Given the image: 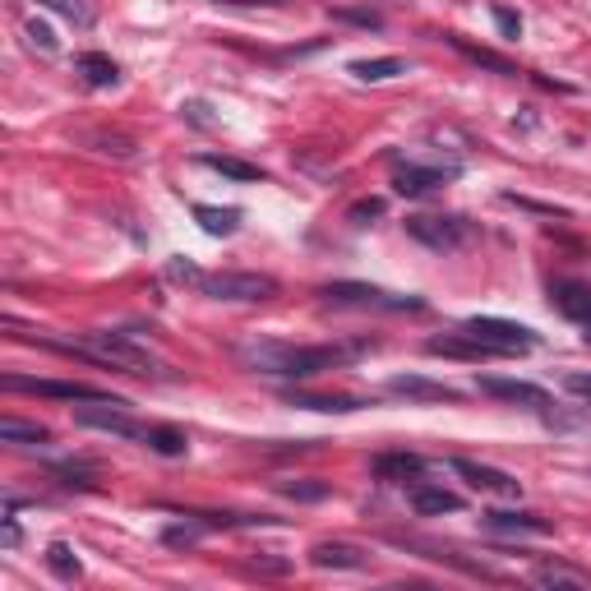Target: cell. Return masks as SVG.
<instances>
[{
    "label": "cell",
    "mask_w": 591,
    "mask_h": 591,
    "mask_svg": "<svg viewBox=\"0 0 591 591\" xmlns=\"http://www.w3.org/2000/svg\"><path fill=\"white\" fill-rule=\"evenodd\" d=\"M365 351H370V342H351V347H296V342H278V338H254V342H241L236 356H241V365L254 374L314 379V374H324V370L351 365L356 356H365Z\"/></svg>",
    "instance_id": "1"
},
{
    "label": "cell",
    "mask_w": 591,
    "mask_h": 591,
    "mask_svg": "<svg viewBox=\"0 0 591 591\" xmlns=\"http://www.w3.org/2000/svg\"><path fill=\"white\" fill-rule=\"evenodd\" d=\"M47 347L56 351H70V356H84V361H102V365H116L125 374H162L167 365L157 361L144 342H134L130 333H84V338H42Z\"/></svg>",
    "instance_id": "2"
},
{
    "label": "cell",
    "mask_w": 591,
    "mask_h": 591,
    "mask_svg": "<svg viewBox=\"0 0 591 591\" xmlns=\"http://www.w3.org/2000/svg\"><path fill=\"white\" fill-rule=\"evenodd\" d=\"M319 296L328 305H342V310H425V301H416V296H393V291L370 287V282H328Z\"/></svg>",
    "instance_id": "3"
},
{
    "label": "cell",
    "mask_w": 591,
    "mask_h": 591,
    "mask_svg": "<svg viewBox=\"0 0 591 591\" xmlns=\"http://www.w3.org/2000/svg\"><path fill=\"white\" fill-rule=\"evenodd\" d=\"M199 291H204L208 301L254 305V301H273L278 296V278H268V273H208Z\"/></svg>",
    "instance_id": "4"
},
{
    "label": "cell",
    "mask_w": 591,
    "mask_h": 591,
    "mask_svg": "<svg viewBox=\"0 0 591 591\" xmlns=\"http://www.w3.org/2000/svg\"><path fill=\"white\" fill-rule=\"evenodd\" d=\"M407 236L421 241L425 250L448 254L471 241V222L458 218V213H416V218H407Z\"/></svg>",
    "instance_id": "5"
},
{
    "label": "cell",
    "mask_w": 591,
    "mask_h": 591,
    "mask_svg": "<svg viewBox=\"0 0 591 591\" xmlns=\"http://www.w3.org/2000/svg\"><path fill=\"white\" fill-rule=\"evenodd\" d=\"M462 333H471L476 342H485V347L495 351V356H518V351H531L536 342H541L527 324H513V319H490V314H476V319H467V324H462Z\"/></svg>",
    "instance_id": "6"
},
{
    "label": "cell",
    "mask_w": 591,
    "mask_h": 591,
    "mask_svg": "<svg viewBox=\"0 0 591 591\" xmlns=\"http://www.w3.org/2000/svg\"><path fill=\"white\" fill-rule=\"evenodd\" d=\"M5 393H33V398H61V402H125L111 398L93 384H61V379H19V374H5Z\"/></svg>",
    "instance_id": "7"
},
{
    "label": "cell",
    "mask_w": 591,
    "mask_h": 591,
    "mask_svg": "<svg viewBox=\"0 0 591 591\" xmlns=\"http://www.w3.org/2000/svg\"><path fill=\"white\" fill-rule=\"evenodd\" d=\"M448 467L458 471L471 490H481V495L522 499V481H518V476H508V471H499V467H485V462H471V458H453Z\"/></svg>",
    "instance_id": "8"
},
{
    "label": "cell",
    "mask_w": 591,
    "mask_h": 591,
    "mask_svg": "<svg viewBox=\"0 0 591 591\" xmlns=\"http://www.w3.org/2000/svg\"><path fill=\"white\" fill-rule=\"evenodd\" d=\"M130 402H93V407H74V421L84 430H107V435H121V439H144V430L134 425Z\"/></svg>",
    "instance_id": "9"
},
{
    "label": "cell",
    "mask_w": 591,
    "mask_h": 591,
    "mask_svg": "<svg viewBox=\"0 0 591 591\" xmlns=\"http://www.w3.org/2000/svg\"><path fill=\"white\" fill-rule=\"evenodd\" d=\"M476 388H481L485 398L513 402V407H531V411H550V407H555L541 384H522V379H490V374H485V379H476Z\"/></svg>",
    "instance_id": "10"
},
{
    "label": "cell",
    "mask_w": 591,
    "mask_h": 591,
    "mask_svg": "<svg viewBox=\"0 0 591 591\" xmlns=\"http://www.w3.org/2000/svg\"><path fill=\"white\" fill-rule=\"evenodd\" d=\"M458 176V167H416V162H407V167H398V176H393V190L402 194V199H425V194H435L439 185H448Z\"/></svg>",
    "instance_id": "11"
},
{
    "label": "cell",
    "mask_w": 591,
    "mask_h": 591,
    "mask_svg": "<svg viewBox=\"0 0 591 591\" xmlns=\"http://www.w3.org/2000/svg\"><path fill=\"white\" fill-rule=\"evenodd\" d=\"M388 393L411 398V402H462L458 388L435 384V379H421V374H393V379H388Z\"/></svg>",
    "instance_id": "12"
},
{
    "label": "cell",
    "mask_w": 591,
    "mask_h": 591,
    "mask_svg": "<svg viewBox=\"0 0 591 591\" xmlns=\"http://www.w3.org/2000/svg\"><path fill=\"white\" fill-rule=\"evenodd\" d=\"M481 531L490 536H550V522L536 513H481Z\"/></svg>",
    "instance_id": "13"
},
{
    "label": "cell",
    "mask_w": 591,
    "mask_h": 591,
    "mask_svg": "<svg viewBox=\"0 0 591 591\" xmlns=\"http://www.w3.org/2000/svg\"><path fill=\"white\" fill-rule=\"evenodd\" d=\"M550 305L573 324H591V287H582V282H550Z\"/></svg>",
    "instance_id": "14"
},
{
    "label": "cell",
    "mask_w": 591,
    "mask_h": 591,
    "mask_svg": "<svg viewBox=\"0 0 591 591\" xmlns=\"http://www.w3.org/2000/svg\"><path fill=\"white\" fill-rule=\"evenodd\" d=\"M310 564L314 568H370V550L351 541H319L310 550Z\"/></svg>",
    "instance_id": "15"
},
{
    "label": "cell",
    "mask_w": 591,
    "mask_h": 591,
    "mask_svg": "<svg viewBox=\"0 0 591 591\" xmlns=\"http://www.w3.org/2000/svg\"><path fill=\"white\" fill-rule=\"evenodd\" d=\"M430 356H453V361H495V351L476 342L471 333H444V338H430L425 342Z\"/></svg>",
    "instance_id": "16"
},
{
    "label": "cell",
    "mask_w": 591,
    "mask_h": 591,
    "mask_svg": "<svg viewBox=\"0 0 591 591\" xmlns=\"http://www.w3.org/2000/svg\"><path fill=\"white\" fill-rule=\"evenodd\" d=\"M411 508L421 518H444V513H462V495L444 490V485H411Z\"/></svg>",
    "instance_id": "17"
},
{
    "label": "cell",
    "mask_w": 591,
    "mask_h": 591,
    "mask_svg": "<svg viewBox=\"0 0 591 591\" xmlns=\"http://www.w3.org/2000/svg\"><path fill=\"white\" fill-rule=\"evenodd\" d=\"M74 74L84 79L88 88H116L121 84V65L102 56V51H84V56H74Z\"/></svg>",
    "instance_id": "18"
},
{
    "label": "cell",
    "mask_w": 591,
    "mask_h": 591,
    "mask_svg": "<svg viewBox=\"0 0 591 591\" xmlns=\"http://www.w3.org/2000/svg\"><path fill=\"white\" fill-rule=\"evenodd\" d=\"M287 402H291V407H305V411H328V416L370 407V402L356 398V393H287Z\"/></svg>",
    "instance_id": "19"
},
{
    "label": "cell",
    "mask_w": 591,
    "mask_h": 591,
    "mask_svg": "<svg viewBox=\"0 0 591 591\" xmlns=\"http://www.w3.org/2000/svg\"><path fill=\"white\" fill-rule=\"evenodd\" d=\"M370 467L379 481H411V476L425 471V458H416V453H379Z\"/></svg>",
    "instance_id": "20"
},
{
    "label": "cell",
    "mask_w": 591,
    "mask_h": 591,
    "mask_svg": "<svg viewBox=\"0 0 591 591\" xmlns=\"http://www.w3.org/2000/svg\"><path fill=\"white\" fill-rule=\"evenodd\" d=\"M347 74L351 79H361V84H384V79L407 74V61H402V56H374V61H351Z\"/></svg>",
    "instance_id": "21"
},
{
    "label": "cell",
    "mask_w": 591,
    "mask_h": 591,
    "mask_svg": "<svg viewBox=\"0 0 591 591\" xmlns=\"http://www.w3.org/2000/svg\"><path fill=\"white\" fill-rule=\"evenodd\" d=\"M531 582L536 587H573V591H582V587H591V578L582 573V568H568V564H536L531 568Z\"/></svg>",
    "instance_id": "22"
},
{
    "label": "cell",
    "mask_w": 591,
    "mask_h": 591,
    "mask_svg": "<svg viewBox=\"0 0 591 591\" xmlns=\"http://www.w3.org/2000/svg\"><path fill=\"white\" fill-rule=\"evenodd\" d=\"M241 208H213V204H194V222L208 231V236H231L241 227Z\"/></svg>",
    "instance_id": "23"
},
{
    "label": "cell",
    "mask_w": 591,
    "mask_h": 591,
    "mask_svg": "<svg viewBox=\"0 0 591 591\" xmlns=\"http://www.w3.org/2000/svg\"><path fill=\"white\" fill-rule=\"evenodd\" d=\"M144 444L153 448V453H162V458H185L190 439H185V430H176V425H148Z\"/></svg>",
    "instance_id": "24"
},
{
    "label": "cell",
    "mask_w": 591,
    "mask_h": 591,
    "mask_svg": "<svg viewBox=\"0 0 591 591\" xmlns=\"http://www.w3.org/2000/svg\"><path fill=\"white\" fill-rule=\"evenodd\" d=\"M448 47H458L467 61H476V65H485V70L504 74V79H513V74H518V65H513V61H504V56H495V51H485V47H471L467 37H458V33H448Z\"/></svg>",
    "instance_id": "25"
},
{
    "label": "cell",
    "mask_w": 591,
    "mask_h": 591,
    "mask_svg": "<svg viewBox=\"0 0 591 591\" xmlns=\"http://www.w3.org/2000/svg\"><path fill=\"white\" fill-rule=\"evenodd\" d=\"M199 167L222 171V176H231V181H259V176H264L254 162H241V157H227V153H199Z\"/></svg>",
    "instance_id": "26"
},
{
    "label": "cell",
    "mask_w": 591,
    "mask_h": 591,
    "mask_svg": "<svg viewBox=\"0 0 591 591\" xmlns=\"http://www.w3.org/2000/svg\"><path fill=\"white\" fill-rule=\"evenodd\" d=\"M47 568H51V573H56L61 582H74L79 573H84L79 555H74V550H70L65 541H51V545H47Z\"/></svg>",
    "instance_id": "27"
},
{
    "label": "cell",
    "mask_w": 591,
    "mask_h": 591,
    "mask_svg": "<svg viewBox=\"0 0 591 591\" xmlns=\"http://www.w3.org/2000/svg\"><path fill=\"white\" fill-rule=\"evenodd\" d=\"M0 439H5V444H47L51 430L47 425H28V421L5 416V421H0Z\"/></svg>",
    "instance_id": "28"
},
{
    "label": "cell",
    "mask_w": 591,
    "mask_h": 591,
    "mask_svg": "<svg viewBox=\"0 0 591 591\" xmlns=\"http://www.w3.org/2000/svg\"><path fill=\"white\" fill-rule=\"evenodd\" d=\"M24 37L28 47L42 51V56H61V37H56V28L47 19H24Z\"/></svg>",
    "instance_id": "29"
},
{
    "label": "cell",
    "mask_w": 591,
    "mask_h": 591,
    "mask_svg": "<svg viewBox=\"0 0 591 591\" xmlns=\"http://www.w3.org/2000/svg\"><path fill=\"white\" fill-rule=\"evenodd\" d=\"M278 495L296 499V504H319V499L333 495V485L328 481H278Z\"/></svg>",
    "instance_id": "30"
},
{
    "label": "cell",
    "mask_w": 591,
    "mask_h": 591,
    "mask_svg": "<svg viewBox=\"0 0 591 591\" xmlns=\"http://www.w3.org/2000/svg\"><path fill=\"white\" fill-rule=\"evenodd\" d=\"M37 5H47V10H56L61 19H70L74 28H93L97 10L88 5V0H37Z\"/></svg>",
    "instance_id": "31"
},
{
    "label": "cell",
    "mask_w": 591,
    "mask_h": 591,
    "mask_svg": "<svg viewBox=\"0 0 591 591\" xmlns=\"http://www.w3.org/2000/svg\"><path fill=\"white\" fill-rule=\"evenodd\" d=\"M167 278L171 282H185V287H204L208 273H199V268H194L185 254H171V259H167Z\"/></svg>",
    "instance_id": "32"
},
{
    "label": "cell",
    "mask_w": 591,
    "mask_h": 591,
    "mask_svg": "<svg viewBox=\"0 0 591 591\" xmlns=\"http://www.w3.org/2000/svg\"><path fill=\"white\" fill-rule=\"evenodd\" d=\"M204 531H208L204 518H190V522H176V527L162 531V541H167V545H194L199 536H204Z\"/></svg>",
    "instance_id": "33"
},
{
    "label": "cell",
    "mask_w": 591,
    "mask_h": 591,
    "mask_svg": "<svg viewBox=\"0 0 591 591\" xmlns=\"http://www.w3.org/2000/svg\"><path fill=\"white\" fill-rule=\"evenodd\" d=\"M495 24H499V33L513 42V37H522V14L518 10H508V5H495Z\"/></svg>",
    "instance_id": "34"
},
{
    "label": "cell",
    "mask_w": 591,
    "mask_h": 591,
    "mask_svg": "<svg viewBox=\"0 0 591 591\" xmlns=\"http://www.w3.org/2000/svg\"><path fill=\"white\" fill-rule=\"evenodd\" d=\"M370 218H384V199H361V204H351V222L365 227Z\"/></svg>",
    "instance_id": "35"
},
{
    "label": "cell",
    "mask_w": 591,
    "mask_h": 591,
    "mask_svg": "<svg viewBox=\"0 0 591 591\" xmlns=\"http://www.w3.org/2000/svg\"><path fill=\"white\" fill-rule=\"evenodd\" d=\"M338 19H347V24H361V28H384V19L374 10H333Z\"/></svg>",
    "instance_id": "36"
},
{
    "label": "cell",
    "mask_w": 591,
    "mask_h": 591,
    "mask_svg": "<svg viewBox=\"0 0 591 591\" xmlns=\"http://www.w3.org/2000/svg\"><path fill=\"white\" fill-rule=\"evenodd\" d=\"M564 388L591 407V374H564Z\"/></svg>",
    "instance_id": "37"
},
{
    "label": "cell",
    "mask_w": 591,
    "mask_h": 591,
    "mask_svg": "<svg viewBox=\"0 0 591 591\" xmlns=\"http://www.w3.org/2000/svg\"><path fill=\"white\" fill-rule=\"evenodd\" d=\"M5 545H10V550L19 545V527H14V518H5Z\"/></svg>",
    "instance_id": "38"
},
{
    "label": "cell",
    "mask_w": 591,
    "mask_h": 591,
    "mask_svg": "<svg viewBox=\"0 0 591 591\" xmlns=\"http://www.w3.org/2000/svg\"><path fill=\"white\" fill-rule=\"evenodd\" d=\"M582 338H587V342H591V324H587V328H582Z\"/></svg>",
    "instance_id": "39"
}]
</instances>
